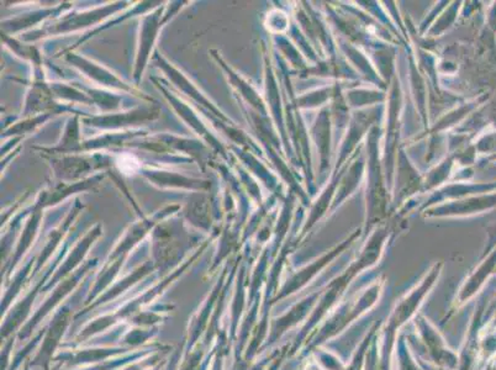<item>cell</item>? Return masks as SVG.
Returning <instances> with one entry per match:
<instances>
[{"instance_id": "1", "label": "cell", "mask_w": 496, "mask_h": 370, "mask_svg": "<svg viewBox=\"0 0 496 370\" xmlns=\"http://www.w3.org/2000/svg\"><path fill=\"white\" fill-rule=\"evenodd\" d=\"M118 166L120 171L124 172L125 174H135V172H137V169L140 168V164L136 158L128 156V154H125V156L119 158Z\"/></svg>"}]
</instances>
